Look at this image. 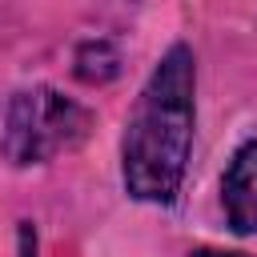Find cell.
<instances>
[{
	"label": "cell",
	"instance_id": "4",
	"mask_svg": "<svg viewBox=\"0 0 257 257\" xmlns=\"http://www.w3.org/2000/svg\"><path fill=\"white\" fill-rule=\"evenodd\" d=\"M116 72H120V56H116V48H112L108 40H88V44H80V52H76V76H80V80L104 84V80H112Z\"/></svg>",
	"mask_w": 257,
	"mask_h": 257
},
{
	"label": "cell",
	"instance_id": "3",
	"mask_svg": "<svg viewBox=\"0 0 257 257\" xmlns=\"http://www.w3.org/2000/svg\"><path fill=\"white\" fill-rule=\"evenodd\" d=\"M221 205L233 233H257V141L237 145V153L229 157V169L221 177Z\"/></svg>",
	"mask_w": 257,
	"mask_h": 257
},
{
	"label": "cell",
	"instance_id": "5",
	"mask_svg": "<svg viewBox=\"0 0 257 257\" xmlns=\"http://www.w3.org/2000/svg\"><path fill=\"white\" fill-rule=\"evenodd\" d=\"M16 257H36V229H32V221H20V229H16Z\"/></svg>",
	"mask_w": 257,
	"mask_h": 257
},
{
	"label": "cell",
	"instance_id": "1",
	"mask_svg": "<svg viewBox=\"0 0 257 257\" xmlns=\"http://www.w3.org/2000/svg\"><path fill=\"white\" fill-rule=\"evenodd\" d=\"M197 128V56L189 44H169L137 92L120 137L124 193L149 205H169L181 193Z\"/></svg>",
	"mask_w": 257,
	"mask_h": 257
},
{
	"label": "cell",
	"instance_id": "6",
	"mask_svg": "<svg viewBox=\"0 0 257 257\" xmlns=\"http://www.w3.org/2000/svg\"><path fill=\"white\" fill-rule=\"evenodd\" d=\"M189 257H249V253H241V249H217V245H201V249H193Z\"/></svg>",
	"mask_w": 257,
	"mask_h": 257
},
{
	"label": "cell",
	"instance_id": "2",
	"mask_svg": "<svg viewBox=\"0 0 257 257\" xmlns=\"http://www.w3.org/2000/svg\"><path fill=\"white\" fill-rule=\"evenodd\" d=\"M92 128V112L52 84H32L8 96L0 120V157L16 169L48 165L76 149Z\"/></svg>",
	"mask_w": 257,
	"mask_h": 257
}]
</instances>
